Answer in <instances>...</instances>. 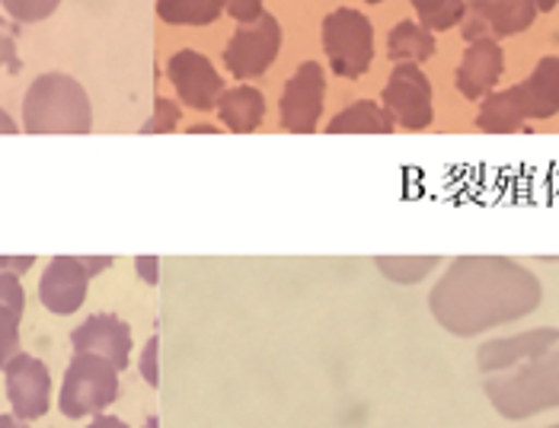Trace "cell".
Segmentation results:
<instances>
[{
    "mask_svg": "<svg viewBox=\"0 0 559 428\" xmlns=\"http://www.w3.org/2000/svg\"><path fill=\"white\" fill-rule=\"evenodd\" d=\"M544 300L540 278L509 257H461L431 288L429 310L454 336H479L534 313Z\"/></svg>",
    "mask_w": 559,
    "mask_h": 428,
    "instance_id": "obj_1",
    "label": "cell"
},
{
    "mask_svg": "<svg viewBox=\"0 0 559 428\" xmlns=\"http://www.w3.org/2000/svg\"><path fill=\"white\" fill-rule=\"evenodd\" d=\"M483 393L509 423H524L537 413L559 409V345L509 371L489 374Z\"/></svg>",
    "mask_w": 559,
    "mask_h": 428,
    "instance_id": "obj_2",
    "label": "cell"
},
{
    "mask_svg": "<svg viewBox=\"0 0 559 428\" xmlns=\"http://www.w3.org/2000/svg\"><path fill=\"white\" fill-rule=\"evenodd\" d=\"M559 112V58H540L527 81L512 90L489 93L476 112V126L492 134H509L527 122L554 119Z\"/></svg>",
    "mask_w": 559,
    "mask_h": 428,
    "instance_id": "obj_3",
    "label": "cell"
},
{
    "mask_svg": "<svg viewBox=\"0 0 559 428\" xmlns=\"http://www.w3.org/2000/svg\"><path fill=\"white\" fill-rule=\"evenodd\" d=\"M93 106L81 81L61 71L36 78L23 96V131L29 134H86Z\"/></svg>",
    "mask_w": 559,
    "mask_h": 428,
    "instance_id": "obj_4",
    "label": "cell"
},
{
    "mask_svg": "<svg viewBox=\"0 0 559 428\" xmlns=\"http://www.w3.org/2000/svg\"><path fill=\"white\" fill-rule=\"evenodd\" d=\"M119 400V368L99 355H74L61 393H58V406L68 419H86V416H99L106 406H112Z\"/></svg>",
    "mask_w": 559,
    "mask_h": 428,
    "instance_id": "obj_5",
    "label": "cell"
},
{
    "mask_svg": "<svg viewBox=\"0 0 559 428\" xmlns=\"http://www.w3.org/2000/svg\"><path fill=\"white\" fill-rule=\"evenodd\" d=\"M323 48L330 58L333 74L340 78H361L374 61V26L358 10H333L323 20Z\"/></svg>",
    "mask_w": 559,
    "mask_h": 428,
    "instance_id": "obj_6",
    "label": "cell"
},
{
    "mask_svg": "<svg viewBox=\"0 0 559 428\" xmlns=\"http://www.w3.org/2000/svg\"><path fill=\"white\" fill-rule=\"evenodd\" d=\"M278 48H282V26L275 16L262 13L257 23H247L234 33V39L224 48V68L234 78L250 81L272 68Z\"/></svg>",
    "mask_w": 559,
    "mask_h": 428,
    "instance_id": "obj_7",
    "label": "cell"
},
{
    "mask_svg": "<svg viewBox=\"0 0 559 428\" xmlns=\"http://www.w3.org/2000/svg\"><path fill=\"white\" fill-rule=\"evenodd\" d=\"M384 109L403 129H429L435 119L431 84L419 64H396L384 86Z\"/></svg>",
    "mask_w": 559,
    "mask_h": 428,
    "instance_id": "obj_8",
    "label": "cell"
},
{
    "mask_svg": "<svg viewBox=\"0 0 559 428\" xmlns=\"http://www.w3.org/2000/svg\"><path fill=\"white\" fill-rule=\"evenodd\" d=\"M323 99H326L323 68L317 61H304L301 68L292 74V81H288L285 93H282V103H278L282 129L295 131V134L317 131L320 116H323Z\"/></svg>",
    "mask_w": 559,
    "mask_h": 428,
    "instance_id": "obj_9",
    "label": "cell"
},
{
    "mask_svg": "<svg viewBox=\"0 0 559 428\" xmlns=\"http://www.w3.org/2000/svg\"><path fill=\"white\" fill-rule=\"evenodd\" d=\"M3 378H7V400H10L13 416L23 423L43 419L51 406V374H48L45 361H39L36 355L20 352L3 368Z\"/></svg>",
    "mask_w": 559,
    "mask_h": 428,
    "instance_id": "obj_10",
    "label": "cell"
},
{
    "mask_svg": "<svg viewBox=\"0 0 559 428\" xmlns=\"http://www.w3.org/2000/svg\"><path fill=\"white\" fill-rule=\"evenodd\" d=\"M167 78L176 86V96L199 112L215 109L224 93V81L215 71V64L202 51H192V48H182L173 55L167 61Z\"/></svg>",
    "mask_w": 559,
    "mask_h": 428,
    "instance_id": "obj_11",
    "label": "cell"
},
{
    "mask_svg": "<svg viewBox=\"0 0 559 428\" xmlns=\"http://www.w3.org/2000/svg\"><path fill=\"white\" fill-rule=\"evenodd\" d=\"M537 16L531 0H471L464 16V39H496V36H518Z\"/></svg>",
    "mask_w": 559,
    "mask_h": 428,
    "instance_id": "obj_12",
    "label": "cell"
},
{
    "mask_svg": "<svg viewBox=\"0 0 559 428\" xmlns=\"http://www.w3.org/2000/svg\"><path fill=\"white\" fill-rule=\"evenodd\" d=\"M86 285H90V272H86L84 259L55 257L45 265L43 278H39V300L48 313L68 317L84 307Z\"/></svg>",
    "mask_w": 559,
    "mask_h": 428,
    "instance_id": "obj_13",
    "label": "cell"
},
{
    "mask_svg": "<svg viewBox=\"0 0 559 428\" xmlns=\"http://www.w3.org/2000/svg\"><path fill=\"white\" fill-rule=\"evenodd\" d=\"M554 345H559V326H537V330H524L515 336L489 340L476 348V368L489 378V374L509 371L527 358L550 352Z\"/></svg>",
    "mask_w": 559,
    "mask_h": 428,
    "instance_id": "obj_14",
    "label": "cell"
},
{
    "mask_svg": "<svg viewBox=\"0 0 559 428\" xmlns=\"http://www.w3.org/2000/svg\"><path fill=\"white\" fill-rule=\"evenodd\" d=\"M74 355H99L112 361L119 371H126L131 361V326L116 313H93L71 333Z\"/></svg>",
    "mask_w": 559,
    "mask_h": 428,
    "instance_id": "obj_15",
    "label": "cell"
},
{
    "mask_svg": "<svg viewBox=\"0 0 559 428\" xmlns=\"http://www.w3.org/2000/svg\"><path fill=\"white\" fill-rule=\"evenodd\" d=\"M506 71V51L496 39H476L467 45L461 68H457V93L464 99H486L492 93V86L499 84Z\"/></svg>",
    "mask_w": 559,
    "mask_h": 428,
    "instance_id": "obj_16",
    "label": "cell"
},
{
    "mask_svg": "<svg viewBox=\"0 0 559 428\" xmlns=\"http://www.w3.org/2000/svg\"><path fill=\"white\" fill-rule=\"evenodd\" d=\"M217 119H221L224 129L237 131V134H250L265 119V96L259 93L257 86L224 90L221 99H217Z\"/></svg>",
    "mask_w": 559,
    "mask_h": 428,
    "instance_id": "obj_17",
    "label": "cell"
},
{
    "mask_svg": "<svg viewBox=\"0 0 559 428\" xmlns=\"http://www.w3.org/2000/svg\"><path fill=\"white\" fill-rule=\"evenodd\" d=\"M330 134H390L393 131V116L374 99H358L345 106L343 112L326 126Z\"/></svg>",
    "mask_w": 559,
    "mask_h": 428,
    "instance_id": "obj_18",
    "label": "cell"
},
{
    "mask_svg": "<svg viewBox=\"0 0 559 428\" xmlns=\"http://www.w3.org/2000/svg\"><path fill=\"white\" fill-rule=\"evenodd\" d=\"M390 58L396 64H419L435 55V36L423 23L403 20L390 29Z\"/></svg>",
    "mask_w": 559,
    "mask_h": 428,
    "instance_id": "obj_19",
    "label": "cell"
},
{
    "mask_svg": "<svg viewBox=\"0 0 559 428\" xmlns=\"http://www.w3.org/2000/svg\"><path fill=\"white\" fill-rule=\"evenodd\" d=\"M227 0H157V16L170 26H212Z\"/></svg>",
    "mask_w": 559,
    "mask_h": 428,
    "instance_id": "obj_20",
    "label": "cell"
},
{
    "mask_svg": "<svg viewBox=\"0 0 559 428\" xmlns=\"http://www.w3.org/2000/svg\"><path fill=\"white\" fill-rule=\"evenodd\" d=\"M374 265L396 285H416L438 269V257H378Z\"/></svg>",
    "mask_w": 559,
    "mask_h": 428,
    "instance_id": "obj_21",
    "label": "cell"
},
{
    "mask_svg": "<svg viewBox=\"0 0 559 428\" xmlns=\"http://www.w3.org/2000/svg\"><path fill=\"white\" fill-rule=\"evenodd\" d=\"M419 13V23L431 33H444L457 23H464L467 16V3L464 0H409Z\"/></svg>",
    "mask_w": 559,
    "mask_h": 428,
    "instance_id": "obj_22",
    "label": "cell"
},
{
    "mask_svg": "<svg viewBox=\"0 0 559 428\" xmlns=\"http://www.w3.org/2000/svg\"><path fill=\"white\" fill-rule=\"evenodd\" d=\"M20 320H23V310L0 307V371L20 355Z\"/></svg>",
    "mask_w": 559,
    "mask_h": 428,
    "instance_id": "obj_23",
    "label": "cell"
},
{
    "mask_svg": "<svg viewBox=\"0 0 559 428\" xmlns=\"http://www.w3.org/2000/svg\"><path fill=\"white\" fill-rule=\"evenodd\" d=\"M0 7L16 23H43L61 7V0H0Z\"/></svg>",
    "mask_w": 559,
    "mask_h": 428,
    "instance_id": "obj_24",
    "label": "cell"
},
{
    "mask_svg": "<svg viewBox=\"0 0 559 428\" xmlns=\"http://www.w3.org/2000/svg\"><path fill=\"white\" fill-rule=\"evenodd\" d=\"M179 119H182V109L173 103V99H157L154 103V116L144 122V134H170V131L179 129Z\"/></svg>",
    "mask_w": 559,
    "mask_h": 428,
    "instance_id": "obj_25",
    "label": "cell"
},
{
    "mask_svg": "<svg viewBox=\"0 0 559 428\" xmlns=\"http://www.w3.org/2000/svg\"><path fill=\"white\" fill-rule=\"evenodd\" d=\"M16 36H20V23L0 16V68H7L10 74L20 71V58H16Z\"/></svg>",
    "mask_w": 559,
    "mask_h": 428,
    "instance_id": "obj_26",
    "label": "cell"
},
{
    "mask_svg": "<svg viewBox=\"0 0 559 428\" xmlns=\"http://www.w3.org/2000/svg\"><path fill=\"white\" fill-rule=\"evenodd\" d=\"M141 378L151 387H160V340H147L144 352H141Z\"/></svg>",
    "mask_w": 559,
    "mask_h": 428,
    "instance_id": "obj_27",
    "label": "cell"
},
{
    "mask_svg": "<svg viewBox=\"0 0 559 428\" xmlns=\"http://www.w3.org/2000/svg\"><path fill=\"white\" fill-rule=\"evenodd\" d=\"M0 307L26 310V292H23V285H20V275L0 272Z\"/></svg>",
    "mask_w": 559,
    "mask_h": 428,
    "instance_id": "obj_28",
    "label": "cell"
},
{
    "mask_svg": "<svg viewBox=\"0 0 559 428\" xmlns=\"http://www.w3.org/2000/svg\"><path fill=\"white\" fill-rule=\"evenodd\" d=\"M227 13L237 20V23H257L262 16V0H227Z\"/></svg>",
    "mask_w": 559,
    "mask_h": 428,
    "instance_id": "obj_29",
    "label": "cell"
},
{
    "mask_svg": "<svg viewBox=\"0 0 559 428\" xmlns=\"http://www.w3.org/2000/svg\"><path fill=\"white\" fill-rule=\"evenodd\" d=\"M134 269H138V278L147 282V285H157L160 282V259L157 257H138L134 259Z\"/></svg>",
    "mask_w": 559,
    "mask_h": 428,
    "instance_id": "obj_30",
    "label": "cell"
},
{
    "mask_svg": "<svg viewBox=\"0 0 559 428\" xmlns=\"http://www.w3.org/2000/svg\"><path fill=\"white\" fill-rule=\"evenodd\" d=\"M36 265V257H0V272L10 275H26Z\"/></svg>",
    "mask_w": 559,
    "mask_h": 428,
    "instance_id": "obj_31",
    "label": "cell"
},
{
    "mask_svg": "<svg viewBox=\"0 0 559 428\" xmlns=\"http://www.w3.org/2000/svg\"><path fill=\"white\" fill-rule=\"evenodd\" d=\"M81 259H84V265H86V272H90V278H93V275H99V272H106V269H109V265L116 262V259H112V257H81Z\"/></svg>",
    "mask_w": 559,
    "mask_h": 428,
    "instance_id": "obj_32",
    "label": "cell"
},
{
    "mask_svg": "<svg viewBox=\"0 0 559 428\" xmlns=\"http://www.w3.org/2000/svg\"><path fill=\"white\" fill-rule=\"evenodd\" d=\"M86 428H129V426H126L122 419H116V416H103V413H99V416H96V419H93Z\"/></svg>",
    "mask_w": 559,
    "mask_h": 428,
    "instance_id": "obj_33",
    "label": "cell"
},
{
    "mask_svg": "<svg viewBox=\"0 0 559 428\" xmlns=\"http://www.w3.org/2000/svg\"><path fill=\"white\" fill-rule=\"evenodd\" d=\"M20 131V126L10 119V112L7 109H0V134H16Z\"/></svg>",
    "mask_w": 559,
    "mask_h": 428,
    "instance_id": "obj_34",
    "label": "cell"
},
{
    "mask_svg": "<svg viewBox=\"0 0 559 428\" xmlns=\"http://www.w3.org/2000/svg\"><path fill=\"white\" fill-rule=\"evenodd\" d=\"M0 428H33L29 423L16 419V416H0Z\"/></svg>",
    "mask_w": 559,
    "mask_h": 428,
    "instance_id": "obj_35",
    "label": "cell"
},
{
    "mask_svg": "<svg viewBox=\"0 0 559 428\" xmlns=\"http://www.w3.org/2000/svg\"><path fill=\"white\" fill-rule=\"evenodd\" d=\"M534 7H537V13H547V10H554L559 0H531Z\"/></svg>",
    "mask_w": 559,
    "mask_h": 428,
    "instance_id": "obj_36",
    "label": "cell"
},
{
    "mask_svg": "<svg viewBox=\"0 0 559 428\" xmlns=\"http://www.w3.org/2000/svg\"><path fill=\"white\" fill-rule=\"evenodd\" d=\"M192 134H217V126H209V122H202V126H192Z\"/></svg>",
    "mask_w": 559,
    "mask_h": 428,
    "instance_id": "obj_37",
    "label": "cell"
},
{
    "mask_svg": "<svg viewBox=\"0 0 559 428\" xmlns=\"http://www.w3.org/2000/svg\"><path fill=\"white\" fill-rule=\"evenodd\" d=\"M144 428H160V419H157V416H147V423H144Z\"/></svg>",
    "mask_w": 559,
    "mask_h": 428,
    "instance_id": "obj_38",
    "label": "cell"
},
{
    "mask_svg": "<svg viewBox=\"0 0 559 428\" xmlns=\"http://www.w3.org/2000/svg\"><path fill=\"white\" fill-rule=\"evenodd\" d=\"M368 3H381V0H368Z\"/></svg>",
    "mask_w": 559,
    "mask_h": 428,
    "instance_id": "obj_39",
    "label": "cell"
},
{
    "mask_svg": "<svg viewBox=\"0 0 559 428\" xmlns=\"http://www.w3.org/2000/svg\"><path fill=\"white\" fill-rule=\"evenodd\" d=\"M550 428H559V426H550Z\"/></svg>",
    "mask_w": 559,
    "mask_h": 428,
    "instance_id": "obj_40",
    "label": "cell"
}]
</instances>
